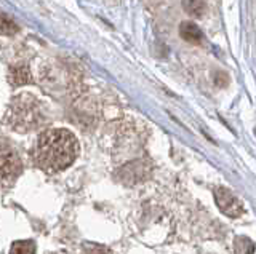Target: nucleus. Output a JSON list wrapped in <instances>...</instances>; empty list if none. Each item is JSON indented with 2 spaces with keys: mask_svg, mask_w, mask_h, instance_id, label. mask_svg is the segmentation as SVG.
Here are the masks:
<instances>
[{
  "mask_svg": "<svg viewBox=\"0 0 256 254\" xmlns=\"http://www.w3.org/2000/svg\"><path fill=\"white\" fill-rule=\"evenodd\" d=\"M82 254H110V251L100 245H90V246H85Z\"/></svg>",
  "mask_w": 256,
  "mask_h": 254,
  "instance_id": "9b49d317",
  "label": "nucleus"
},
{
  "mask_svg": "<svg viewBox=\"0 0 256 254\" xmlns=\"http://www.w3.org/2000/svg\"><path fill=\"white\" fill-rule=\"evenodd\" d=\"M10 82L13 85H26L30 82V74H29V69L28 67H16L10 72Z\"/></svg>",
  "mask_w": 256,
  "mask_h": 254,
  "instance_id": "6e6552de",
  "label": "nucleus"
},
{
  "mask_svg": "<svg viewBox=\"0 0 256 254\" xmlns=\"http://www.w3.org/2000/svg\"><path fill=\"white\" fill-rule=\"evenodd\" d=\"M234 251L236 254H253L254 243L246 237H237L234 242Z\"/></svg>",
  "mask_w": 256,
  "mask_h": 254,
  "instance_id": "1a4fd4ad",
  "label": "nucleus"
},
{
  "mask_svg": "<svg viewBox=\"0 0 256 254\" xmlns=\"http://www.w3.org/2000/svg\"><path fill=\"white\" fill-rule=\"evenodd\" d=\"M180 35L182 40H186L192 45H197L202 42V30L192 21H182L180 24Z\"/></svg>",
  "mask_w": 256,
  "mask_h": 254,
  "instance_id": "39448f33",
  "label": "nucleus"
},
{
  "mask_svg": "<svg viewBox=\"0 0 256 254\" xmlns=\"http://www.w3.org/2000/svg\"><path fill=\"white\" fill-rule=\"evenodd\" d=\"M16 32H18V26L8 16L0 13V35H14Z\"/></svg>",
  "mask_w": 256,
  "mask_h": 254,
  "instance_id": "9d476101",
  "label": "nucleus"
},
{
  "mask_svg": "<svg viewBox=\"0 0 256 254\" xmlns=\"http://www.w3.org/2000/svg\"><path fill=\"white\" fill-rule=\"evenodd\" d=\"M48 254H54V253H48Z\"/></svg>",
  "mask_w": 256,
  "mask_h": 254,
  "instance_id": "f8f14e48",
  "label": "nucleus"
},
{
  "mask_svg": "<svg viewBox=\"0 0 256 254\" xmlns=\"http://www.w3.org/2000/svg\"><path fill=\"white\" fill-rule=\"evenodd\" d=\"M37 251V246L32 240H20V242H14L10 254H36Z\"/></svg>",
  "mask_w": 256,
  "mask_h": 254,
  "instance_id": "0eeeda50",
  "label": "nucleus"
},
{
  "mask_svg": "<svg viewBox=\"0 0 256 254\" xmlns=\"http://www.w3.org/2000/svg\"><path fill=\"white\" fill-rule=\"evenodd\" d=\"M214 200L218 208L222 214L229 218H240L244 214V205L238 198L226 187H216L214 189Z\"/></svg>",
  "mask_w": 256,
  "mask_h": 254,
  "instance_id": "20e7f679",
  "label": "nucleus"
},
{
  "mask_svg": "<svg viewBox=\"0 0 256 254\" xmlns=\"http://www.w3.org/2000/svg\"><path fill=\"white\" fill-rule=\"evenodd\" d=\"M182 10L194 18L204 16L206 11V0H181Z\"/></svg>",
  "mask_w": 256,
  "mask_h": 254,
  "instance_id": "423d86ee",
  "label": "nucleus"
},
{
  "mask_svg": "<svg viewBox=\"0 0 256 254\" xmlns=\"http://www.w3.org/2000/svg\"><path fill=\"white\" fill-rule=\"evenodd\" d=\"M22 99H18V102H14V107L10 110L12 114V128L26 131L32 130L38 125L37 117V102L32 99V96H21Z\"/></svg>",
  "mask_w": 256,
  "mask_h": 254,
  "instance_id": "f03ea898",
  "label": "nucleus"
},
{
  "mask_svg": "<svg viewBox=\"0 0 256 254\" xmlns=\"http://www.w3.org/2000/svg\"><path fill=\"white\" fill-rule=\"evenodd\" d=\"M22 171V163L16 150L5 141H0V186H10Z\"/></svg>",
  "mask_w": 256,
  "mask_h": 254,
  "instance_id": "7ed1b4c3",
  "label": "nucleus"
},
{
  "mask_svg": "<svg viewBox=\"0 0 256 254\" xmlns=\"http://www.w3.org/2000/svg\"><path fill=\"white\" fill-rule=\"evenodd\" d=\"M80 146L77 138L64 128H53L42 133L37 139L34 160L45 173H60L76 162Z\"/></svg>",
  "mask_w": 256,
  "mask_h": 254,
  "instance_id": "f257e3e1",
  "label": "nucleus"
}]
</instances>
